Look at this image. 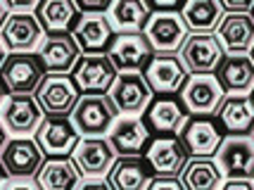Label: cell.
I'll use <instances>...</instances> for the list:
<instances>
[{"label":"cell","instance_id":"6da1fadb","mask_svg":"<svg viewBox=\"0 0 254 190\" xmlns=\"http://www.w3.org/2000/svg\"><path fill=\"white\" fill-rule=\"evenodd\" d=\"M117 119H119V112L107 93H83L71 112V122L81 133V138L110 135Z\"/></svg>","mask_w":254,"mask_h":190},{"label":"cell","instance_id":"7a4b0ae2","mask_svg":"<svg viewBox=\"0 0 254 190\" xmlns=\"http://www.w3.org/2000/svg\"><path fill=\"white\" fill-rule=\"evenodd\" d=\"M45 74L38 53H10L0 69V78L10 95H36Z\"/></svg>","mask_w":254,"mask_h":190},{"label":"cell","instance_id":"3957f363","mask_svg":"<svg viewBox=\"0 0 254 190\" xmlns=\"http://www.w3.org/2000/svg\"><path fill=\"white\" fill-rule=\"evenodd\" d=\"M81 95L83 93L69 74H45L36 90V100L43 107L45 117H71Z\"/></svg>","mask_w":254,"mask_h":190},{"label":"cell","instance_id":"277c9868","mask_svg":"<svg viewBox=\"0 0 254 190\" xmlns=\"http://www.w3.org/2000/svg\"><path fill=\"white\" fill-rule=\"evenodd\" d=\"M107 95L112 98L117 112L124 117H140L155 100V93L145 81L143 71H119Z\"/></svg>","mask_w":254,"mask_h":190},{"label":"cell","instance_id":"5b68a950","mask_svg":"<svg viewBox=\"0 0 254 190\" xmlns=\"http://www.w3.org/2000/svg\"><path fill=\"white\" fill-rule=\"evenodd\" d=\"M178 57L188 74H214L226 57L216 34H188L178 50Z\"/></svg>","mask_w":254,"mask_h":190},{"label":"cell","instance_id":"8992f818","mask_svg":"<svg viewBox=\"0 0 254 190\" xmlns=\"http://www.w3.org/2000/svg\"><path fill=\"white\" fill-rule=\"evenodd\" d=\"M45 162V152L36 143V138H10L5 150L0 152V164L5 167L10 179H36Z\"/></svg>","mask_w":254,"mask_h":190},{"label":"cell","instance_id":"52a82bcc","mask_svg":"<svg viewBox=\"0 0 254 190\" xmlns=\"http://www.w3.org/2000/svg\"><path fill=\"white\" fill-rule=\"evenodd\" d=\"M223 98L226 93L214 74H190L181 88V102L188 114H199V117L216 114Z\"/></svg>","mask_w":254,"mask_h":190},{"label":"cell","instance_id":"ba28073f","mask_svg":"<svg viewBox=\"0 0 254 190\" xmlns=\"http://www.w3.org/2000/svg\"><path fill=\"white\" fill-rule=\"evenodd\" d=\"M143 76L155 95H174L188 81V69L183 67L178 53H155L143 69Z\"/></svg>","mask_w":254,"mask_h":190},{"label":"cell","instance_id":"9c48e42d","mask_svg":"<svg viewBox=\"0 0 254 190\" xmlns=\"http://www.w3.org/2000/svg\"><path fill=\"white\" fill-rule=\"evenodd\" d=\"M0 41L10 53H33L45 41V29L31 12H10L0 29Z\"/></svg>","mask_w":254,"mask_h":190},{"label":"cell","instance_id":"30bf717a","mask_svg":"<svg viewBox=\"0 0 254 190\" xmlns=\"http://www.w3.org/2000/svg\"><path fill=\"white\" fill-rule=\"evenodd\" d=\"M145 159L155 176L178 179L188 162V150L183 147L178 135H157L145 147Z\"/></svg>","mask_w":254,"mask_h":190},{"label":"cell","instance_id":"8fae6325","mask_svg":"<svg viewBox=\"0 0 254 190\" xmlns=\"http://www.w3.org/2000/svg\"><path fill=\"white\" fill-rule=\"evenodd\" d=\"M38 57L48 74H69L83 57V50L74 34H48L38 48Z\"/></svg>","mask_w":254,"mask_h":190},{"label":"cell","instance_id":"7c38bea8","mask_svg":"<svg viewBox=\"0 0 254 190\" xmlns=\"http://www.w3.org/2000/svg\"><path fill=\"white\" fill-rule=\"evenodd\" d=\"M143 34L155 53H178L190 31L181 19V12H152Z\"/></svg>","mask_w":254,"mask_h":190},{"label":"cell","instance_id":"4fadbf2b","mask_svg":"<svg viewBox=\"0 0 254 190\" xmlns=\"http://www.w3.org/2000/svg\"><path fill=\"white\" fill-rule=\"evenodd\" d=\"M78 140H81V133L76 131L71 117H45L36 131V143L41 145L45 157L71 155Z\"/></svg>","mask_w":254,"mask_h":190},{"label":"cell","instance_id":"5bb4252c","mask_svg":"<svg viewBox=\"0 0 254 190\" xmlns=\"http://www.w3.org/2000/svg\"><path fill=\"white\" fill-rule=\"evenodd\" d=\"M71 76L81 93H110L119 71L112 64L107 53H86Z\"/></svg>","mask_w":254,"mask_h":190},{"label":"cell","instance_id":"9a60e30c","mask_svg":"<svg viewBox=\"0 0 254 190\" xmlns=\"http://www.w3.org/2000/svg\"><path fill=\"white\" fill-rule=\"evenodd\" d=\"M216 164L226 179H252L254 174V138L226 135L216 152Z\"/></svg>","mask_w":254,"mask_h":190},{"label":"cell","instance_id":"2e32d148","mask_svg":"<svg viewBox=\"0 0 254 190\" xmlns=\"http://www.w3.org/2000/svg\"><path fill=\"white\" fill-rule=\"evenodd\" d=\"M0 119H2L10 135L24 138V135L38 131L41 122L45 119V112L38 105L36 95H10L5 107H2Z\"/></svg>","mask_w":254,"mask_h":190},{"label":"cell","instance_id":"e0dca14e","mask_svg":"<svg viewBox=\"0 0 254 190\" xmlns=\"http://www.w3.org/2000/svg\"><path fill=\"white\" fill-rule=\"evenodd\" d=\"M178 138L190 157H216L223 143L219 126L209 117H199V114H190L186 119Z\"/></svg>","mask_w":254,"mask_h":190},{"label":"cell","instance_id":"ac0fdd59","mask_svg":"<svg viewBox=\"0 0 254 190\" xmlns=\"http://www.w3.org/2000/svg\"><path fill=\"white\" fill-rule=\"evenodd\" d=\"M152 55L155 50L145 34H117L107 50V57L117 71H143Z\"/></svg>","mask_w":254,"mask_h":190},{"label":"cell","instance_id":"d6986e66","mask_svg":"<svg viewBox=\"0 0 254 190\" xmlns=\"http://www.w3.org/2000/svg\"><path fill=\"white\" fill-rule=\"evenodd\" d=\"M74 162L78 164L86 179H102L107 176L112 164L117 162V152L112 147L110 138H81L74 147Z\"/></svg>","mask_w":254,"mask_h":190},{"label":"cell","instance_id":"ffe728a7","mask_svg":"<svg viewBox=\"0 0 254 190\" xmlns=\"http://www.w3.org/2000/svg\"><path fill=\"white\" fill-rule=\"evenodd\" d=\"M226 55H247L254 48V19L250 12H226L216 29Z\"/></svg>","mask_w":254,"mask_h":190},{"label":"cell","instance_id":"44dd1931","mask_svg":"<svg viewBox=\"0 0 254 190\" xmlns=\"http://www.w3.org/2000/svg\"><path fill=\"white\" fill-rule=\"evenodd\" d=\"M71 34L78 41L83 55L86 53H107L117 36L110 24V17L105 12H81Z\"/></svg>","mask_w":254,"mask_h":190},{"label":"cell","instance_id":"7402d4cb","mask_svg":"<svg viewBox=\"0 0 254 190\" xmlns=\"http://www.w3.org/2000/svg\"><path fill=\"white\" fill-rule=\"evenodd\" d=\"M107 138L117 157H138L145 155V147L150 143V128L143 117H119Z\"/></svg>","mask_w":254,"mask_h":190},{"label":"cell","instance_id":"603a6c76","mask_svg":"<svg viewBox=\"0 0 254 190\" xmlns=\"http://www.w3.org/2000/svg\"><path fill=\"white\" fill-rule=\"evenodd\" d=\"M145 124L157 135H178L188 119V110L171 95H157L145 110Z\"/></svg>","mask_w":254,"mask_h":190},{"label":"cell","instance_id":"cb8c5ba5","mask_svg":"<svg viewBox=\"0 0 254 190\" xmlns=\"http://www.w3.org/2000/svg\"><path fill=\"white\" fill-rule=\"evenodd\" d=\"M216 124L226 135H247L254 131V102L250 95H226L216 110Z\"/></svg>","mask_w":254,"mask_h":190},{"label":"cell","instance_id":"d4e9b609","mask_svg":"<svg viewBox=\"0 0 254 190\" xmlns=\"http://www.w3.org/2000/svg\"><path fill=\"white\" fill-rule=\"evenodd\" d=\"M214 76L226 95H247L254 90V60L247 55H226Z\"/></svg>","mask_w":254,"mask_h":190},{"label":"cell","instance_id":"484cf974","mask_svg":"<svg viewBox=\"0 0 254 190\" xmlns=\"http://www.w3.org/2000/svg\"><path fill=\"white\" fill-rule=\"evenodd\" d=\"M36 183L41 190H76L83 183V174L71 155L48 157L36 174Z\"/></svg>","mask_w":254,"mask_h":190},{"label":"cell","instance_id":"4316f807","mask_svg":"<svg viewBox=\"0 0 254 190\" xmlns=\"http://www.w3.org/2000/svg\"><path fill=\"white\" fill-rule=\"evenodd\" d=\"M105 179L112 186V190H147L152 181V169L145 155L117 157V162L112 164Z\"/></svg>","mask_w":254,"mask_h":190},{"label":"cell","instance_id":"83f0119b","mask_svg":"<svg viewBox=\"0 0 254 190\" xmlns=\"http://www.w3.org/2000/svg\"><path fill=\"white\" fill-rule=\"evenodd\" d=\"M226 7L221 0H186L181 7V19L190 34H216Z\"/></svg>","mask_w":254,"mask_h":190},{"label":"cell","instance_id":"f1b7e54d","mask_svg":"<svg viewBox=\"0 0 254 190\" xmlns=\"http://www.w3.org/2000/svg\"><path fill=\"white\" fill-rule=\"evenodd\" d=\"M107 17L114 34H143L152 10L145 0H114Z\"/></svg>","mask_w":254,"mask_h":190},{"label":"cell","instance_id":"f546056e","mask_svg":"<svg viewBox=\"0 0 254 190\" xmlns=\"http://www.w3.org/2000/svg\"><path fill=\"white\" fill-rule=\"evenodd\" d=\"M36 17L48 34H66L76 26L81 10L74 0H41V5L36 7Z\"/></svg>","mask_w":254,"mask_h":190},{"label":"cell","instance_id":"4dcf8cb0","mask_svg":"<svg viewBox=\"0 0 254 190\" xmlns=\"http://www.w3.org/2000/svg\"><path fill=\"white\" fill-rule=\"evenodd\" d=\"M178 179L186 190H221L223 171L211 157H190Z\"/></svg>","mask_w":254,"mask_h":190},{"label":"cell","instance_id":"1f68e13d","mask_svg":"<svg viewBox=\"0 0 254 190\" xmlns=\"http://www.w3.org/2000/svg\"><path fill=\"white\" fill-rule=\"evenodd\" d=\"M145 2L152 12H178L186 5V0H145Z\"/></svg>","mask_w":254,"mask_h":190},{"label":"cell","instance_id":"d6a6232c","mask_svg":"<svg viewBox=\"0 0 254 190\" xmlns=\"http://www.w3.org/2000/svg\"><path fill=\"white\" fill-rule=\"evenodd\" d=\"M81 12H110L114 0H74Z\"/></svg>","mask_w":254,"mask_h":190},{"label":"cell","instance_id":"836d02e7","mask_svg":"<svg viewBox=\"0 0 254 190\" xmlns=\"http://www.w3.org/2000/svg\"><path fill=\"white\" fill-rule=\"evenodd\" d=\"M147 190H186L181 179H164V176H155L150 181Z\"/></svg>","mask_w":254,"mask_h":190},{"label":"cell","instance_id":"e575fe53","mask_svg":"<svg viewBox=\"0 0 254 190\" xmlns=\"http://www.w3.org/2000/svg\"><path fill=\"white\" fill-rule=\"evenodd\" d=\"M0 190H41L36 179H7Z\"/></svg>","mask_w":254,"mask_h":190},{"label":"cell","instance_id":"d590c367","mask_svg":"<svg viewBox=\"0 0 254 190\" xmlns=\"http://www.w3.org/2000/svg\"><path fill=\"white\" fill-rule=\"evenodd\" d=\"M10 12H31L41 5V0H5Z\"/></svg>","mask_w":254,"mask_h":190},{"label":"cell","instance_id":"8d00e7d4","mask_svg":"<svg viewBox=\"0 0 254 190\" xmlns=\"http://www.w3.org/2000/svg\"><path fill=\"white\" fill-rule=\"evenodd\" d=\"M221 5L226 7V12H250L254 0H221Z\"/></svg>","mask_w":254,"mask_h":190},{"label":"cell","instance_id":"74e56055","mask_svg":"<svg viewBox=\"0 0 254 190\" xmlns=\"http://www.w3.org/2000/svg\"><path fill=\"white\" fill-rule=\"evenodd\" d=\"M221 190H254V181L250 179H228Z\"/></svg>","mask_w":254,"mask_h":190},{"label":"cell","instance_id":"f35d334b","mask_svg":"<svg viewBox=\"0 0 254 190\" xmlns=\"http://www.w3.org/2000/svg\"><path fill=\"white\" fill-rule=\"evenodd\" d=\"M76 190H112V186L107 183V179H88L83 181Z\"/></svg>","mask_w":254,"mask_h":190},{"label":"cell","instance_id":"ab89813d","mask_svg":"<svg viewBox=\"0 0 254 190\" xmlns=\"http://www.w3.org/2000/svg\"><path fill=\"white\" fill-rule=\"evenodd\" d=\"M7 17H10V7H7L5 0H0V29H2V24L7 22Z\"/></svg>","mask_w":254,"mask_h":190},{"label":"cell","instance_id":"60d3db41","mask_svg":"<svg viewBox=\"0 0 254 190\" xmlns=\"http://www.w3.org/2000/svg\"><path fill=\"white\" fill-rule=\"evenodd\" d=\"M7 128H5V124H2V119H0V152H2V150H5V145H7V140H10V138H7Z\"/></svg>","mask_w":254,"mask_h":190},{"label":"cell","instance_id":"b9f144b4","mask_svg":"<svg viewBox=\"0 0 254 190\" xmlns=\"http://www.w3.org/2000/svg\"><path fill=\"white\" fill-rule=\"evenodd\" d=\"M7 98H10V90H7V86L2 83V78H0V110L5 107V102H7Z\"/></svg>","mask_w":254,"mask_h":190},{"label":"cell","instance_id":"7bdbcfd3","mask_svg":"<svg viewBox=\"0 0 254 190\" xmlns=\"http://www.w3.org/2000/svg\"><path fill=\"white\" fill-rule=\"evenodd\" d=\"M5 60H7V48H5V43L0 41V69H2V64H5Z\"/></svg>","mask_w":254,"mask_h":190},{"label":"cell","instance_id":"ee69618b","mask_svg":"<svg viewBox=\"0 0 254 190\" xmlns=\"http://www.w3.org/2000/svg\"><path fill=\"white\" fill-rule=\"evenodd\" d=\"M7 179H10V176H7V171H5V167L0 164V188L5 186V181H7Z\"/></svg>","mask_w":254,"mask_h":190},{"label":"cell","instance_id":"f6af8a7d","mask_svg":"<svg viewBox=\"0 0 254 190\" xmlns=\"http://www.w3.org/2000/svg\"><path fill=\"white\" fill-rule=\"evenodd\" d=\"M250 14H252V19H254V5H252V10H250Z\"/></svg>","mask_w":254,"mask_h":190},{"label":"cell","instance_id":"bcb514c9","mask_svg":"<svg viewBox=\"0 0 254 190\" xmlns=\"http://www.w3.org/2000/svg\"><path fill=\"white\" fill-rule=\"evenodd\" d=\"M250 98H252V102H254V90H252V95H250Z\"/></svg>","mask_w":254,"mask_h":190},{"label":"cell","instance_id":"7dc6e473","mask_svg":"<svg viewBox=\"0 0 254 190\" xmlns=\"http://www.w3.org/2000/svg\"><path fill=\"white\" fill-rule=\"evenodd\" d=\"M252 60H254V48H252Z\"/></svg>","mask_w":254,"mask_h":190},{"label":"cell","instance_id":"c3c4849f","mask_svg":"<svg viewBox=\"0 0 254 190\" xmlns=\"http://www.w3.org/2000/svg\"><path fill=\"white\" fill-rule=\"evenodd\" d=\"M252 181H254V174H252Z\"/></svg>","mask_w":254,"mask_h":190},{"label":"cell","instance_id":"681fc988","mask_svg":"<svg viewBox=\"0 0 254 190\" xmlns=\"http://www.w3.org/2000/svg\"><path fill=\"white\" fill-rule=\"evenodd\" d=\"M252 138H254V131H252Z\"/></svg>","mask_w":254,"mask_h":190}]
</instances>
